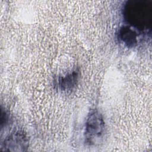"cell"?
I'll list each match as a JSON object with an SVG mask.
<instances>
[{
	"label": "cell",
	"mask_w": 152,
	"mask_h": 152,
	"mask_svg": "<svg viewBox=\"0 0 152 152\" xmlns=\"http://www.w3.org/2000/svg\"><path fill=\"white\" fill-rule=\"evenodd\" d=\"M125 21L140 32L148 31L152 23V0H128L122 8Z\"/></svg>",
	"instance_id": "obj_1"
},
{
	"label": "cell",
	"mask_w": 152,
	"mask_h": 152,
	"mask_svg": "<svg viewBox=\"0 0 152 152\" xmlns=\"http://www.w3.org/2000/svg\"><path fill=\"white\" fill-rule=\"evenodd\" d=\"M105 131V122L102 114L97 110H91L87 115L84 131L85 143L95 145L100 142Z\"/></svg>",
	"instance_id": "obj_2"
},
{
	"label": "cell",
	"mask_w": 152,
	"mask_h": 152,
	"mask_svg": "<svg viewBox=\"0 0 152 152\" xmlns=\"http://www.w3.org/2000/svg\"><path fill=\"white\" fill-rule=\"evenodd\" d=\"M29 146L27 134L23 130H16L9 134L1 144L2 151H26Z\"/></svg>",
	"instance_id": "obj_3"
},
{
	"label": "cell",
	"mask_w": 152,
	"mask_h": 152,
	"mask_svg": "<svg viewBox=\"0 0 152 152\" xmlns=\"http://www.w3.org/2000/svg\"><path fill=\"white\" fill-rule=\"evenodd\" d=\"M80 71L75 68L64 75L59 76L55 81V86L63 92H69L73 90L78 83Z\"/></svg>",
	"instance_id": "obj_4"
},
{
	"label": "cell",
	"mask_w": 152,
	"mask_h": 152,
	"mask_svg": "<svg viewBox=\"0 0 152 152\" xmlns=\"http://www.w3.org/2000/svg\"><path fill=\"white\" fill-rule=\"evenodd\" d=\"M117 38L121 43L128 48H134L138 42V32L128 25L122 26L118 29Z\"/></svg>",
	"instance_id": "obj_5"
},
{
	"label": "cell",
	"mask_w": 152,
	"mask_h": 152,
	"mask_svg": "<svg viewBox=\"0 0 152 152\" xmlns=\"http://www.w3.org/2000/svg\"><path fill=\"white\" fill-rule=\"evenodd\" d=\"M1 128L2 129L6 127L9 124L10 122V115L9 113L2 107L1 108Z\"/></svg>",
	"instance_id": "obj_6"
}]
</instances>
